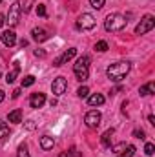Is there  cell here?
Returning a JSON list of instances; mask_svg holds the SVG:
<instances>
[{
    "label": "cell",
    "mask_w": 155,
    "mask_h": 157,
    "mask_svg": "<svg viewBox=\"0 0 155 157\" xmlns=\"http://www.w3.org/2000/svg\"><path fill=\"white\" fill-rule=\"evenodd\" d=\"M130 70H131V62L130 60H119V62L112 64L106 70V75H108L110 80H113V82H120L122 78L130 73Z\"/></svg>",
    "instance_id": "6da1fadb"
},
{
    "label": "cell",
    "mask_w": 155,
    "mask_h": 157,
    "mask_svg": "<svg viewBox=\"0 0 155 157\" xmlns=\"http://www.w3.org/2000/svg\"><path fill=\"white\" fill-rule=\"evenodd\" d=\"M126 24H128V20H126V17H122L120 13H110V15L106 17V20H104L106 31H122V29L126 28Z\"/></svg>",
    "instance_id": "7a4b0ae2"
},
{
    "label": "cell",
    "mask_w": 155,
    "mask_h": 157,
    "mask_svg": "<svg viewBox=\"0 0 155 157\" xmlns=\"http://www.w3.org/2000/svg\"><path fill=\"white\" fill-rule=\"evenodd\" d=\"M73 73H75V77L80 82H84L86 78L89 77V57H86V55L78 57L75 66H73Z\"/></svg>",
    "instance_id": "3957f363"
},
{
    "label": "cell",
    "mask_w": 155,
    "mask_h": 157,
    "mask_svg": "<svg viewBox=\"0 0 155 157\" xmlns=\"http://www.w3.org/2000/svg\"><path fill=\"white\" fill-rule=\"evenodd\" d=\"M95 24H97V20H95V17L91 13H82L77 18V22H75V28L78 31H91L95 28Z\"/></svg>",
    "instance_id": "277c9868"
},
{
    "label": "cell",
    "mask_w": 155,
    "mask_h": 157,
    "mask_svg": "<svg viewBox=\"0 0 155 157\" xmlns=\"http://www.w3.org/2000/svg\"><path fill=\"white\" fill-rule=\"evenodd\" d=\"M153 28H155V17L153 15H146V17H142V20L137 24L135 33H137V35H146V33L152 31Z\"/></svg>",
    "instance_id": "5b68a950"
},
{
    "label": "cell",
    "mask_w": 155,
    "mask_h": 157,
    "mask_svg": "<svg viewBox=\"0 0 155 157\" xmlns=\"http://www.w3.org/2000/svg\"><path fill=\"white\" fill-rule=\"evenodd\" d=\"M20 13H22V4L20 2H13L9 6V13L6 17V22L9 26H17L18 24V18H20Z\"/></svg>",
    "instance_id": "8992f818"
},
{
    "label": "cell",
    "mask_w": 155,
    "mask_h": 157,
    "mask_svg": "<svg viewBox=\"0 0 155 157\" xmlns=\"http://www.w3.org/2000/svg\"><path fill=\"white\" fill-rule=\"evenodd\" d=\"M66 90H68V80H66V77H57L51 82V91H53V95L60 97V95L66 93Z\"/></svg>",
    "instance_id": "52a82bcc"
},
{
    "label": "cell",
    "mask_w": 155,
    "mask_h": 157,
    "mask_svg": "<svg viewBox=\"0 0 155 157\" xmlns=\"http://www.w3.org/2000/svg\"><path fill=\"white\" fill-rule=\"evenodd\" d=\"M100 121H102V115H100V112H97V110H89V112L86 113V117H84V122H86L88 128H97V126L100 124Z\"/></svg>",
    "instance_id": "ba28073f"
},
{
    "label": "cell",
    "mask_w": 155,
    "mask_h": 157,
    "mask_svg": "<svg viewBox=\"0 0 155 157\" xmlns=\"http://www.w3.org/2000/svg\"><path fill=\"white\" fill-rule=\"evenodd\" d=\"M75 55H77V48H70V49H66V51H64L60 57H57V59L53 60V66H55V68H60L62 64L70 62V60H71Z\"/></svg>",
    "instance_id": "9c48e42d"
},
{
    "label": "cell",
    "mask_w": 155,
    "mask_h": 157,
    "mask_svg": "<svg viewBox=\"0 0 155 157\" xmlns=\"http://www.w3.org/2000/svg\"><path fill=\"white\" fill-rule=\"evenodd\" d=\"M0 40H2V44H4V46L13 48V46L17 44V33H15L13 29H6V31H2Z\"/></svg>",
    "instance_id": "30bf717a"
},
{
    "label": "cell",
    "mask_w": 155,
    "mask_h": 157,
    "mask_svg": "<svg viewBox=\"0 0 155 157\" xmlns=\"http://www.w3.org/2000/svg\"><path fill=\"white\" fill-rule=\"evenodd\" d=\"M44 102H46V95L44 93H31V97H29V106L31 108H35V110H39L44 106Z\"/></svg>",
    "instance_id": "8fae6325"
},
{
    "label": "cell",
    "mask_w": 155,
    "mask_h": 157,
    "mask_svg": "<svg viewBox=\"0 0 155 157\" xmlns=\"http://www.w3.org/2000/svg\"><path fill=\"white\" fill-rule=\"evenodd\" d=\"M31 39L35 40V42H44V40L49 39V33L44 28H33L31 29Z\"/></svg>",
    "instance_id": "7c38bea8"
},
{
    "label": "cell",
    "mask_w": 155,
    "mask_h": 157,
    "mask_svg": "<svg viewBox=\"0 0 155 157\" xmlns=\"http://www.w3.org/2000/svg\"><path fill=\"white\" fill-rule=\"evenodd\" d=\"M104 95H100V93H93V95H89L88 97V104L89 106H102L104 104Z\"/></svg>",
    "instance_id": "4fadbf2b"
},
{
    "label": "cell",
    "mask_w": 155,
    "mask_h": 157,
    "mask_svg": "<svg viewBox=\"0 0 155 157\" xmlns=\"http://www.w3.org/2000/svg\"><path fill=\"white\" fill-rule=\"evenodd\" d=\"M113 133H115V130H113V128H110V130H106V132L102 133V137H100L102 146H106V148H110V146H112V137H113Z\"/></svg>",
    "instance_id": "5bb4252c"
},
{
    "label": "cell",
    "mask_w": 155,
    "mask_h": 157,
    "mask_svg": "<svg viewBox=\"0 0 155 157\" xmlns=\"http://www.w3.org/2000/svg\"><path fill=\"white\" fill-rule=\"evenodd\" d=\"M40 146H42V150H51L55 146V139L49 135H44V137H40Z\"/></svg>",
    "instance_id": "9a60e30c"
},
{
    "label": "cell",
    "mask_w": 155,
    "mask_h": 157,
    "mask_svg": "<svg viewBox=\"0 0 155 157\" xmlns=\"http://www.w3.org/2000/svg\"><path fill=\"white\" fill-rule=\"evenodd\" d=\"M18 73H20V64H18V62H15V68H13V71H9V73L6 75V82H7V84H13Z\"/></svg>",
    "instance_id": "2e32d148"
},
{
    "label": "cell",
    "mask_w": 155,
    "mask_h": 157,
    "mask_svg": "<svg viewBox=\"0 0 155 157\" xmlns=\"http://www.w3.org/2000/svg\"><path fill=\"white\" fill-rule=\"evenodd\" d=\"M153 91H155V82H148V84L141 86V90H139V93H141L142 97H146V95H152Z\"/></svg>",
    "instance_id": "e0dca14e"
},
{
    "label": "cell",
    "mask_w": 155,
    "mask_h": 157,
    "mask_svg": "<svg viewBox=\"0 0 155 157\" xmlns=\"http://www.w3.org/2000/svg\"><path fill=\"white\" fill-rule=\"evenodd\" d=\"M7 121H9V122H15V124L22 122V112H20V110H13V112H9Z\"/></svg>",
    "instance_id": "ac0fdd59"
},
{
    "label": "cell",
    "mask_w": 155,
    "mask_h": 157,
    "mask_svg": "<svg viewBox=\"0 0 155 157\" xmlns=\"http://www.w3.org/2000/svg\"><path fill=\"white\" fill-rule=\"evenodd\" d=\"M7 135H9V124L0 121V139H6Z\"/></svg>",
    "instance_id": "d6986e66"
},
{
    "label": "cell",
    "mask_w": 155,
    "mask_h": 157,
    "mask_svg": "<svg viewBox=\"0 0 155 157\" xmlns=\"http://www.w3.org/2000/svg\"><path fill=\"white\" fill-rule=\"evenodd\" d=\"M133 154H135V146L128 144V146H126V150H124L122 154H119L117 157H133Z\"/></svg>",
    "instance_id": "ffe728a7"
},
{
    "label": "cell",
    "mask_w": 155,
    "mask_h": 157,
    "mask_svg": "<svg viewBox=\"0 0 155 157\" xmlns=\"http://www.w3.org/2000/svg\"><path fill=\"white\" fill-rule=\"evenodd\" d=\"M17 157H31L29 155V152H28V146H26V144H20V146H18V150H17Z\"/></svg>",
    "instance_id": "44dd1931"
},
{
    "label": "cell",
    "mask_w": 155,
    "mask_h": 157,
    "mask_svg": "<svg viewBox=\"0 0 155 157\" xmlns=\"http://www.w3.org/2000/svg\"><path fill=\"white\" fill-rule=\"evenodd\" d=\"M95 49H97V51H100V53L108 51V42H106V40H99V42L95 44Z\"/></svg>",
    "instance_id": "7402d4cb"
},
{
    "label": "cell",
    "mask_w": 155,
    "mask_h": 157,
    "mask_svg": "<svg viewBox=\"0 0 155 157\" xmlns=\"http://www.w3.org/2000/svg\"><path fill=\"white\" fill-rule=\"evenodd\" d=\"M35 84V77L33 75H26L22 78V88H28V86H33Z\"/></svg>",
    "instance_id": "603a6c76"
},
{
    "label": "cell",
    "mask_w": 155,
    "mask_h": 157,
    "mask_svg": "<svg viewBox=\"0 0 155 157\" xmlns=\"http://www.w3.org/2000/svg\"><path fill=\"white\" fill-rule=\"evenodd\" d=\"M104 4H106V0H89V6H91L93 9H102Z\"/></svg>",
    "instance_id": "cb8c5ba5"
},
{
    "label": "cell",
    "mask_w": 155,
    "mask_h": 157,
    "mask_svg": "<svg viewBox=\"0 0 155 157\" xmlns=\"http://www.w3.org/2000/svg\"><path fill=\"white\" fill-rule=\"evenodd\" d=\"M77 95L80 97V99H86V97L89 95V88H88V86H80L78 91H77Z\"/></svg>",
    "instance_id": "d4e9b609"
},
{
    "label": "cell",
    "mask_w": 155,
    "mask_h": 157,
    "mask_svg": "<svg viewBox=\"0 0 155 157\" xmlns=\"http://www.w3.org/2000/svg\"><path fill=\"white\" fill-rule=\"evenodd\" d=\"M126 146H128L126 143H119V144H115V146H113V152L119 155V154H122V152L126 150Z\"/></svg>",
    "instance_id": "484cf974"
},
{
    "label": "cell",
    "mask_w": 155,
    "mask_h": 157,
    "mask_svg": "<svg viewBox=\"0 0 155 157\" xmlns=\"http://www.w3.org/2000/svg\"><path fill=\"white\" fill-rule=\"evenodd\" d=\"M153 152H155L153 143H146V146H144V154H146V155H153Z\"/></svg>",
    "instance_id": "4316f807"
},
{
    "label": "cell",
    "mask_w": 155,
    "mask_h": 157,
    "mask_svg": "<svg viewBox=\"0 0 155 157\" xmlns=\"http://www.w3.org/2000/svg\"><path fill=\"white\" fill-rule=\"evenodd\" d=\"M37 13H39L40 17H47V11H46V6L44 4H39L37 6Z\"/></svg>",
    "instance_id": "83f0119b"
},
{
    "label": "cell",
    "mask_w": 155,
    "mask_h": 157,
    "mask_svg": "<svg viewBox=\"0 0 155 157\" xmlns=\"http://www.w3.org/2000/svg\"><path fill=\"white\" fill-rule=\"evenodd\" d=\"M24 126H26L28 130H35V128H37V124H35V121H31V119H29V121H26V122H24Z\"/></svg>",
    "instance_id": "f1b7e54d"
},
{
    "label": "cell",
    "mask_w": 155,
    "mask_h": 157,
    "mask_svg": "<svg viewBox=\"0 0 155 157\" xmlns=\"http://www.w3.org/2000/svg\"><path fill=\"white\" fill-rule=\"evenodd\" d=\"M31 6H33V2H31V0H26V6L22 7V9H24V13H28V11L31 9Z\"/></svg>",
    "instance_id": "f546056e"
},
{
    "label": "cell",
    "mask_w": 155,
    "mask_h": 157,
    "mask_svg": "<svg viewBox=\"0 0 155 157\" xmlns=\"http://www.w3.org/2000/svg\"><path fill=\"white\" fill-rule=\"evenodd\" d=\"M35 57L44 59V57H46V51H44V49H35Z\"/></svg>",
    "instance_id": "4dcf8cb0"
},
{
    "label": "cell",
    "mask_w": 155,
    "mask_h": 157,
    "mask_svg": "<svg viewBox=\"0 0 155 157\" xmlns=\"http://www.w3.org/2000/svg\"><path fill=\"white\" fill-rule=\"evenodd\" d=\"M133 135H135V137H139V139H144V132H142V130H135V132H133Z\"/></svg>",
    "instance_id": "1f68e13d"
},
{
    "label": "cell",
    "mask_w": 155,
    "mask_h": 157,
    "mask_svg": "<svg viewBox=\"0 0 155 157\" xmlns=\"http://www.w3.org/2000/svg\"><path fill=\"white\" fill-rule=\"evenodd\" d=\"M4 24H6V15H2V13H0V28H2Z\"/></svg>",
    "instance_id": "d6a6232c"
},
{
    "label": "cell",
    "mask_w": 155,
    "mask_h": 157,
    "mask_svg": "<svg viewBox=\"0 0 155 157\" xmlns=\"http://www.w3.org/2000/svg\"><path fill=\"white\" fill-rule=\"evenodd\" d=\"M17 97H20V90H15L13 91V99H17Z\"/></svg>",
    "instance_id": "836d02e7"
},
{
    "label": "cell",
    "mask_w": 155,
    "mask_h": 157,
    "mask_svg": "<svg viewBox=\"0 0 155 157\" xmlns=\"http://www.w3.org/2000/svg\"><path fill=\"white\" fill-rule=\"evenodd\" d=\"M4 99H6V95H4V91L0 90V102H4Z\"/></svg>",
    "instance_id": "e575fe53"
},
{
    "label": "cell",
    "mask_w": 155,
    "mask_h": 157,
    "mask_svg": "<svg viewBox=\"0 0 155 157\" xmlns=\"http://www.w3.org/2000/svg\"><path fill=\"white\" fill-rule=\"evenodd\" d=\"M148 121H150V124H155V117H153V115H150V117H148Z\"/></svg>",
    "instance_id": "d590c367"
},
{
    "label": "cell",
    "mask_w": 155,
    "mask_h": 157,
    "mask_svg": "<svg viewBox=\"0 0 155 157\" xmlns=\"http://www.w3.org/2000/svg\"><path fill=\"white\" fill-rule=\"evenodd\" d=\"M59 157H68V152H62V154H60Z\"/></svg>",
    "instance_id": "8d00e7d4"
},
{
    "label": "cell",
    "mask_w": 155,
    "mask_h": 157,
    "mask_svg": "<svg viewBox=\"0 0 155 157\" xmlns=\"http://www.w3.org/2000/svg\"><path fill=\"white\" fill-rule=\"evenodd\" d=\"M0 2H2V0H0Z\"/></svg>",
    "instance_id": "74e56055"
}]
</instances>
